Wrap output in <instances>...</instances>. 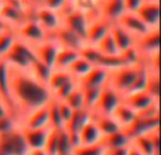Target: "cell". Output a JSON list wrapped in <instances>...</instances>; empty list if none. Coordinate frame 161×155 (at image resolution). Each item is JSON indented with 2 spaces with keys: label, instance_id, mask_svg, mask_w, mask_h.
<instances>
[{
  "label": "cell",
  "instance_id": "14",
  "mask_svg": "<svg viewBox=\"0 0 161 155\" xmlns=\"http://www.w3.org/2000/svg\"><path fill=\"white\" fill-rule=\"evenodd\" d=\"M136 14L150 30H160V2H144Z\"/></svg>",
  "mask_w": 161,
  "mask_h": 155
},
{
  "label": "cell",
  "instance_id": "4",
  "mask_svg": "<svg viewBox=\"0 0 161 155\" xmlns=\"http://www.w3.org/2000/svg\"><path fill=\"white\" fill-rule=\"evenodd\" d=\"M27 152L28 147L20 127L0 136V155H27Z\"/></svg>",
  "mask_w": 161,
  "mask_h": 155
},
{
  "label": "cell",
  "instance_id": "53",
  "mask_svg": "<svg viewBox=\"0 0 161 155\" xmlns=\"http://www.w3.org/2000/svg\"><path fill=\"white\" fill-rule=\"evenodd\" d=\"M24 2H27V3H28V0H24Z\"/></svg>",
  "mask_w": 161,
  "mask_h": 155
},
{
  "label": "cell",
  "instance_id": "26",
  "mask_svg": "<svg viewBox=\"0 0 161 155\" xmlns=\"http://www.w3.org/2000/svg\"><path fill=\"white\" fill-rule=\"evenodd\" d=\"M100 144L105 147V150H112V148H120V147H126V145L131 144V138L126 130L120 128L117 131H113L110 134H106L102 137Z\"/></svg>",
  "mask_w": 161,
  "mask_h": 155
},
{
  "label": "cell",
  "instance_id": "28",
  "mask_svg": "<svg viewBox=\"0 0 161 155\" xmlns=\"http://www.w3.org/2000/svg\"><path fill=\"white\" fill-rule=\"evenodd\" d=\"M79 56V52L71 48H65V47H59L58 52H57L55 61H54L53 69L57 71H67L69 68V65L75 61Z\"/></svg>",
  "mask_w": 161,
  "mask_h": 155
},
{
  "label": "cell",
  "instance_id": "18",
  "mask_svg": "<svg viewBox=\"0 0 161 155\" xmlns=\"http://www.w3.org/2000/svg\"><path fill=\"white\" fill-rule=\"evenodd\" d=\"M160 128V117H142L137 116L136 120L131 123L130 127L126 128V133L130 136V138H134L142 134H147L153 130Z\"/></svg>",
  "mask_w": 161,
  "mask_h": 155
},
{
  "label": "cell",
  "instance_id": "25",
  "mask_svg": "<svg viewBox=\"0 0 161 155\" xmlns=\"http://www.w3.org/2000/svg\"><path fill=\"white\" fill-rule=\"evenodd\" d=\"M110 116L114 119V121L117 123V126H119L120 128L126 130V128L130 127L131 123L136 120L137 113L134 110H131V109L129 107L126 103H123V100H122V102L117 104V107L112 111Z\"/></svg>",
  "mask_w": 161,
  "mask_h": 155
},
{
  "label": "cell",
  "instance_id": "32",
  "mask_svg": "<svg viewBox=\"0 0 161 155\" xmlns=\"http://www.w3.org/2000/svg\"><path fill=\"white\" fill-rule=\"evenodd\" d=\"M27 71L36 78L37 80H40V82L44 83V85H47L48 79H50V76H51V72H53V68L45 65L44 62L36 59V61L30 65V68H28Z\"/></svg>",
  "mask_w": 161,
  "mask_h": 155
},
{
  "label": "cell",
  "instance_id": "6",
  "mask_svg": "<svg viewBox=\"0 0 161 155\" xmlns=\"http://www.w3.org/2000/svg\"><path fill=\"white\" fill-rule=\"evenodd\" d=\"M14 34H16V37L20 41L25 42V44H28V45H34V44H37V42H41L48 38L47 31L34 19L27 20V21L23 23L21 25L14 28Z\"/></svg>",
  "mask_w": 161,
  "mask_h": 155
},
{
  "label": "cell",
  "instance_id": "46",
  "mask_svg": "<svg viewBox=\"0 0 161 155\" xmlns=\"http://www.w3.org/2000/svg\"><path fill=\"white\" fill-rule=\"evenodd\" d=\"M129 148H130V145L120 147V148H112V150H105V155H127Z\"/></svg>",
  "mask_w": 161,
  "mask_h": 155
},
{
  "label": "cell",
  "instance_id": "36",
  "mask_svg": "<svg viewBox=\"0 0 161 155\" xmlns=\"http://www.w3.org/2000/svg\"><path fill=\"white\" fill-rule=\"evenodd\" d=\"M100 90L102 88H88V86H82L83 92V102H85V109L92 111L97 103V99L100 96Z\"/></svg>",
  "mask_w": 161,
  "mask_h": 155
},
{
  "label": "cell",
  "instance_id": "15",
  "mask_svg": "<svg viewBox=\"0 0 161 155\" xmlns=\"http://www.w3.org/2000/svg\"><path fill=\"white\" fill-rule=\"evenodd\" d=\"M110 25L112 23H109L108 20L102 19V17H95V19L89 20L85 42L89 45H96L110 31Z\"/></svg>",
  "mask_w": 161,
  "mask_h": 155
},
{
  "label": "cell",
  "instance_id": "43",
  "mask_svg": "<svg viewBox=\"0 0 161 155\" xmlns=\"http://www.w3.org/2000/svg\"><path fill=\"white\" fill-rule=\"evenodd\" d=\"M55 102H57V106H58V111H59V114H61V119H62V121H64V127H65L67 121L71 119V116H72L74 110L64 102V100H55Z\"/></svg>",
  "mask_w": 161,
  "mask_h": 155
},
{
  "label": "cell",
  "instance_id": "16",
  "mask_svg": "<svg viewBox=\"0 0 161 155\" xmlns=\"http://www.w3.org/2000/svg\"><path fill=\"white\" fill-rule=\"evenodd\" d=\"M21 128H45L50 127V119H48V103L45 106L36 109L25 114L20 121ZM51 128V127H50Z\"/></svg>",
  "mask_w": 161,
  "mask_h": 155
},
{
  "label": "cell",
  "instance_id": "41",
  "mask_svg": "<svg viewBox=\"0 0 161 155\" xmlns=\"http://www.w3.org/2000/svg\"><path fill=\"white\" fill-rule=\"evenodd\" d=\"M78 80H75V79H72V80H69V82H67L65 85H62L59 89H57L55 92L53 93V99H55V100H65L67 99V96L71 93V92L74 90V89L78 86Z\"/></svg>",
  "mask_w": 161,
  "mask_h": 155
},
{
  "label": "cell",
  "instance_id": "54",
  "mask_svg": "<svg viewBox=\"0 0 161 155\" xmlns=\"http://www.w3.org/2000/svg\"><path fill=\"white\" fill-rule=\"evenodd\" d=\"M100 2H102V0H99V3H100Z\"/></svg>",
  "mask_w": 161,
  "mask_h": 155
},
{
  "label": "cell",
  "instance_id": "37",
  "mask_svg": "<svg viewBox=\"0 0 161 155\" xmlns=\"http://www.w3.org/2000/svg\"><path fill=\"white\" fill-rule=\"evenodd\" d=\"M48 119H50L51 128H57V130L64 128V121H62L61 114L58 111V106H57V102L54 99L48 102Z\"/></svg>",
  "mask_w": 161,
  "mask_h": 155
},
{
  "label": "cell",
  "instance_id": "42",
  "mask_svg": "<svg viewBox=\"0 0 161 155\" xmlns=\"http://www.w3.org/2000/svg\"><path fill=\"white\" fill-rule=\"evenodd\" d=\"M17 127H20V123L14 116L7 114V116L0 117V136L8 133V131L14 130V128H17Z\"/></svg>",
  "mask_w": 161,
  "mask_h": 155
},
{
  "label": "cell",
  "instance_id": "13",
  "mask_svg": "<svg viewBox=\"0 0 161 155\" xmlns=\"http://www.w3.org/2000/svg\"><path fill=\"white\" fill-rule=\"evenodd\" d=\"M116 23L125 28L129 34H131L136 40L150 31V28L142 21V19L136 13H123Z\"/></svg>",
  "mask_w": 161,
  "mask_h": 155
},
{
  "label": "cell",
  "instance_id": "39",
  "mask_svg": "<svg viewBox=\"0 0 161 155\" xmlns=\"http://www.w3.org/2000/svg\"><path fill=\"white\" fill-rule=\"evenodd\" d=\"M72 155H105V147L100 142L93 145H76Z\"/></svg>",
  "mask_w": 161,
  "mask_h": 155
},
{
  "label": "cell",
  "instance_id": "52",
  "mask_svg": "<svg viewBox=\"0 0 161 155\" xmlns=\"http://www.w3.org/2000/svg\"><path fill=\"white\" fill-rule=\"evenodd\" d=\"M146 2H160V0H146Z\"/></svg>",
  "mask_w": 161,
  "mask_h": 155
},
{
  "label": "cell",
  "instance_id": "22",
  "mask_svg": "<svg viewBox=\"0 0 161 155\" xmlns=\"http://www.w3.org/2000/svg\"><path fill=\"white\" fill-rule=\"evenodd\" d=\"M102 133L99 131L97 126L95 124L93 119H91L76 136V145H93L102 141Z\"/></svg>",
  "mask_w": 161,
  "mask_h": 155
},
{
  "label": "cell",
  "instance_id": "17",
  "mask_svg": "<svg viewBox=\"0 0 161 155\" xmlns=\"http://www.w3.org/2000/svg\"><path fill=\"white\" fill-rule=\"evenodd\" d=\"M123 103L129 106L131 110H134L137 114L142 113L143 110L148 109L151 104L160 102V100L154 99L147 90H142V92H134V93H129L123 96Z\"/></svg>",
  "mask_w": 161,
  "mask_h": 155
},
{
  "label": "cell",
  "instance_id": "33",
  "mask_svg": "<svg viewBox=\"0 0 161 155\" xmlns=\"http://www.w3.org/2000/svg\"><path fill=\"white\" fill-rule=\"evenodd\" d=\"M72 79L74 78L71 76L67 71L53 69L50 79H48V82H47V88H48V90L51 92V96H53V93L57 90V89H59L62 85H65L67 82H69V80H72Z\"/></svg>",
  "mask_w": 161,
  "mask_h": 155
},
{
  "label": "cell",
  "instance_id": "24",
  "mask_svg": "<svg viewBox=\"0 0 161 155\" xmlns=\"http://www.w3.org/2000/svg\"><path fill=\"white\" fill-rule=\"evenodd\" d=\"M110 35L113 38L116 47L119 48V51H126L127 48H131L136 44V38L131 34H129L123 27H120L117 23H112L110 25Z\"/></svg>",
  "mask_w": 161,
  "mask_h": 155
},
{
  "label": "cell",
  "instance_id": "30",
  "mask_svg": "<svg viewBox=\"0 0 161 155\" xmlns=\"http://www.w3.org/2000/svg\"><path fill=\"white\" fill-rule=\"evenodd\" d=\"M92 68H93V65L89 64L85 58H82V56L79 55L78 58H76L75 61L69 65V68L67 69V72L69 73V75L72 76L75 80H78V82H79V80L82 79V78L85 76L86 73L92 69Z\"/></svg>",
  "mask_w": 161,
  "mask_h": 155
},
{
  "label": "cell",
  "instance_id": "35",
  "mask_svg": "<svg viewBox=\"0 0 161 155\" xmlns=\"http://www.w3.org/2000/svg\"><path fill=\"white\" fill-rule=\"evenodd\" d=\"M74 111L75 110H80V109H85V102H83V92H82V86L78 83L75 89L71 92L67 96V99L64 100Z\"/></svg>",
  "mask_w": 161,
  "mask_h": 155
},
{
  "label": "cell",
  "instance_id": "27",
  "mask_svg": "<svg viewBox=\"0 0 161 155\" xmlns=\"http://www.w3.org/2000/svg\"><path fill=\"white\" fill-rule=\"evenodd\" d=\"M68 7L80 11L89 20L99 17V0H68Z\"/></svg>",
  "mask_w": 161,
  "mask_h": 155
},
{
  "label": "cell",
  "instance_id": "44",
  "mask_svg": "<svg viewBox=\"0 0 161 155\" xmlns=\"http://www.w3.org/2000/svg\"><path fill=\"white\" fill-rule=\"evenodd\" d=\"M44 6L45 7H48V8H53V10L59 11V13H61V11L68 6V0H47Z\"/></svg>",
  "mask_w": 161,
  "mask_h": 155
},
{
  "label": "cell",
  "instance_id": "50",
  "mask_svg": "<svg viewBox=\"0 0 161 155\" xmlns=\"http://www.w3.org/2000/svg\"><path fill=\"white\" fill-rule=\"evenodd\" d=\"M127 155H142V154H140L139 151H137L136 148H134L133 145L130 144V148H129V154H127Z\"/></svg>",
  "mask_w": 161,
  "mask_h": 155
},
{
  "label": "cell",
  "instance_id": "19",
  "mask_svg": "<svg viewBox=\"0 0 161 155\" xmlns=\"http://www.w3.org/2000/svg\"><path fill=\"white\" fill-rule=\"evenodd\" d=\"M21 128V127H20ZM50 127L45 128H21L24 141L27 144L28 150H37V148H44L45 142L50 136Z\"/></svg>",
  "mask_w": 161,
  "mask_h": 155
},
{
  "label": "cell",
  "instance_id": "21",
  "mask_svg": "<svg viewBox=\"0 0 161 155\" xmlns=\"http://www.w3.org/2000/svg\"><path fill=\"white\" fill-rule=\"evenodd\" d=\"M123 13H126L123 0H102L99 3V17L109 23H116Z\"/></svg>",
  "mask_w": 161,
  "mask_h": 155
},
{
  "label": "cell",
  "instance_id": "8",
  "mask_svg": "<svg viewBox=\"0 0 161 155\" xmlns=\"http://www.w3.org/2000/svg\"><path fill=\"white\" fill-rule=\"evenodd\" d=\"M122 94L116 92L112 86L105 85L100 90V96L97 99V103L95 109L92 110L93 114H112V111L117 107L120 102H122Z\"/></svg>",
  "mask_w": 161,
  "mask_h": 155
},
{
  "label": "cell",
  "instance_id": "23",
  "mask_svg": "<svg viewBox=\"0 0 161 155\" xmlns=\"http://www.w3.org/2000/svg\"><path fill=\"white\" fill-rule=\"evenodd\" d=\"M109 73H110V71H108L106 68L93 67L79 80V85L88 86V88H103L105 85H108Z\"/></svg>",
  "mask_w": 161,
  "mask_h": 155
},
{
  "label": "cell",
  "instance_id": "48",
  "mask_svg": "<svg viewBox=\"0 0 161 155\" xmlns=\"http://www.w3.org/2000/svg\"><path fill=\"white\" fill-rule=\"evenodd\" d=\"M47 0H28V4L31 7H37V6H44Z\"/></svg>",
  "mask_w": 161,
  "mask_h": 155
},
{
  "label": "cell",
  "instance_id": "40",
  "mask_svg": "<svg viewBox=\"0 0 161 155\" xmlns=\"http://www.w3.org/2000/svg\"><path fill=\"white\" fill-rule=\"evenodd\" d=\"M146 90L154 99L160 100V72H151V71H148V80H147Z\"/></svg>",
  "mask_w": 161,
  "mask_h": 155
},
{
  "label": "cell",
  "instance_id": "1",
  "mask_svg": "<svg viewBox=\"0 0 161 155\" xmlns=\"http://www.w3.org/2000/svg\"><path fill=\"white\" fill-rule=\"evenodd\" d=\"M8 89L19 123L25 114L45 106L53 99L47 85L37 80L28 71L11 67H8Z\"/></svg>",
  "mask_w": 161,
  "mask_h": 155
},
{
  "label": "cell",
  "instance_id": "34",
  "mask_svg": "<svg viewBox=\"0 0 161 155\" xmlns=\"http://www.w3.org/2000/svg\"><path fill=\"white\" fill-rule=\"evenodd\" d=\"M95 47L99 50V52L102 54L103 56H117L120 54L119 48L116 47V44H114L113 38H112V35H110V31H109Z\"/></svg>",
  "mask_w": 161,
  "mask_h": 155
},
{
  "label": "cell",
  "instance_id": "29",
  "mask_svg": "<svg viewBox=\"0 0 161 155\" xmlns=\"http://www.w3.org/2000/svg\"><path fill=\"white\" fill-rule=\"evenodd\" d=\"M92 119H93L95 124L97 126L99 131L102 133V136L110 134L113 131L120 130V127L117 126V123L114 121V119L110 114H93L92 113Z\"/></svg>",
  "mask_w": 161,
  "mask_h": 155
},
{
  "label": "cell",
  "instance_id": "12",
  "mask_svg": "<svg viewBox=\"0 0 161 155\" xmlns=\"http://www.w3.org/2000/svg\"><path fill=\"white\" fill-rule=\"evenodd\" d=\"M134 45L143 58L154 55V54H160V30H150L144 35L139 37Z\"/></svg>",
  "mask_w": 161,
  "mask_h": 155
},
{
  "label": "cell",
  "instance_id": "45",
  "mask_svg": "<svg viewBox=\"0 0 161 155\" xmlns=\"http://www.w3.org/2000/svg\"><path fill=\"white\" fill-rule=\"evenodd\" d=\"M146 0H123L126 13H136Z\"/></svg>",
  "mask_w": 161,
  "mask_h": 155
},
{
  "label": "cell",
  "instance_id": "55",
  "mask_svg": "<svg viewBox=\"0 0 161 155\" xmlns=\"http://www.w3.org/2000/svg\"><path fill=\"white\" fill-rule=\"evenodd\" d=\"M0 61H2V58H0Z\"/></svg>",
  "mask_w": 161,
  "mask_h": 155
},
{
  "label": "cell",
  "instance_id": "38",
  "mask_svg": "<svg viewBox=\"0 0 161 155\" xmlns=\"http://www.w3.org/2000/svg\"><path fill=\"white\" fill-rule=\"evenodd\" d=\"M16 38L17 37L14 34V30H8L0 34V58H3L8 52V50L13 47Z\"/></svg>",
  "mask_w": 161,
  "mask_h": 155
},
{
  "label": "cell",
  "instance_id": "49",
  "mask_svg": "<svg viewBox=\"0 0 161 155\" xmlns=\"http://www.w3.org/2000/svg\"><path fill=\"white\" fill-rule=\"evenodd\" d=\"M8 30H11V28L8 27V25L6 24V23L3 21L2 19H0V34H2V33H4V31H8Z\"/></svg>",
  "mask_w": 161,
  "mask_h": 155
},
{
  "label": "cell",
  "instance_id": "7",
  "mask_svg": "<svg viewBox=\"0 0 161 155\" xmlns=\"http://www.w3.org/2000/svg\"><path fill=\"white\" fill-rule=\"evenodd\" d=\"M62 14V25L67 28H69L71 31H74L75 34H78L80 38H86V30L89 25V19L82 14L80 11H76L71 7H65L61 11Z\"/></svg>",
  "mask_w": 161,
  "mask_h": 155
},
{
  "label": "cell",
  "instance_id": "2",
  "mask_svg": "<svg viewBox=\"0 0 161 155\" xmlns=\"http://www.w3.org/2000/svg\"><path fill=\"white\" fill-rule=\"evenodd\" d=\"M3 61L11 68H16V69H23L27 71L30 68V65L36 61V55H34V51L31 48V45L25 44V42L20 41L19 38H16L13 47L8 50V52L3 56Z\"/></svg>",
  "mask_w": 161,
  "mask_h": 155
},
{
  "label": "cell",
  "instance_id": "51",
  "mask_svg": "<svg viewBox=\"0 0 161 155\" xmlns=\"http://www.w3.org/2000/svg\"><path fill=\"white\" fill-rule=\"evenodd\" d=\"M3 3H4V0H0V8H2V6H3Z\"/></svg>",
  "mask_w": 161,
  "mask_h": 155
},
{
  "label": "cell",
  "instance_id": "47",
  "mask_svg": "<svg viewBox=\"0 0 161 155\" xmlns=\"http://www.w3.org/2000/svg\"><path fill=\"white\" fill-rule=\"evenodd\" d=\"M7 114H11V113H10V110H8V107L6 106V103L3 102L2 99H0V117L7 116ZM11 116H13V114H11Z\"/></svg>",
  "mask_w": 161,
  "mask_h": 155
},
{
  "label": "cell",
  "instance_id": "3",
  "mask_svg": "<svg viewBox=\"0 0 161 155\" xmlns=\"http://www.w3.org/2000/svg\"><path fill=\"white\" fill-rule=\"evenodd\" d=\"M142 67H143V62L139 65H123V67H119L116 69L110 71L108 85L112 86L116 92H119L123 97L129 92L130 86L133 85L134 79L139 75Z\"/></svg>",
  "mask_w": 161,
  "mask_h": 155
},
{
  "label": "cell",
  "instance_id": "20",
  "mask_svg": "<svg viewBox=\"0 0 161 155\" xmlns=\"http://www.w3.org/2000/svg\"><path fill=\"white\" fill-rule=\"evenodd\" d=\"M92 119V111L86 110V109H80V110H75L71 116V119L67 121L64 130L67 131L68 134L71 136V138L74 140L76 147V136H78L79 130Z\"/></svg>",
  "mask_w": 161,
  "mask_h": 155
},
{
  "label": "cell",
  "instance_id": "10",
  "mask_svg": "<svg viewBox=\"0 0 161 155\" xmlns=\"http://www.w3.org/2000/svg\"><path fill=\"white\" fill-rule=\"evenodd\" d=\"M34 51V55L38 61L44 62L45 65L53 68L54 65V61H55V56H57V52L59 50V45L55 40H53L51 37H48L47 40L41 42H37V44L31 45Z\"/></svg>",
  "mask_w": 161,
  "mask_h": 155
},
{
  "label": "cell",
  "instance_id": "9",
  "mask_svg": "<svg viewBox=\"0 0 161 155\" xmlns=\"http://www.w3.org/2000/svg\"><path fill=\"white\" fill-rule=\"evenodd\" d=\"M131 145L142 155H160V128L131 138Z\"/></svg>",
  "mask_w": 161,
  "mask_h": 155
},
{
  "label": "cell",
  "instance_id": "31",
  "mask_svg": "<svg viewBox=\"0 0 161 155\" xmlns=\"http://www.w3.org/2000/svg\"><path fill=\"white\" fill-rule=\"evenodd\" d=\"M75 148V142L71 138V136L64 130H58V141H57V152L55 155H72Z\"/></svg>",
  "mask_w": 161,
  "mask_h": 155
},
{
  "label": "cell",
  "instance_id": "5",
  "mask_svg": "<svg viewBox=\"0 0 161 155\" xmlns=\"http://www.w3.org/2000/svg\"><path fill=\"white\" fill-rule=\"evenodd\" d=\"M33 19L47 31L48 37L62 25V14L53 8L45 7V6L33 7Z\"/></svg>",
  "mask_w": 161,
  "mask_h": 155
},
{
  "label": "cell",
  "instance_id": "11",
  "mask_svg": "<svg viewBox=\"0 0 161 155\" xmlns=\"http://www.w3.org/2000/svg\"><path fill=\"white\" fill-rule=\"evenodd\" d=\"M50 37L58 42L59 47L71 48V50H75V51H78V52L80 51V48L86 44L85 40L80 38L78 34H75L74 31H71L69 28L64 27V25H61V27H59L55 33L51 34Z\"/></svg>",
  "mask_w": 161,
  "mask_h": 155
}]
</instances>
